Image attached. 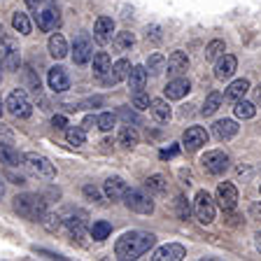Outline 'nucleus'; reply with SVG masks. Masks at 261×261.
Returning <instances> with one entry per match:
<instances>
[{
    "instance_id": "1",
    "label": "nucleus",
    "mask_w": 261,
    "mask_h": 261,
    "mask_svg": "<svg viewBox=\"0 0 261 261\" xmlns=\"http://www.w3.org/2000/svg\"><path fill=\"white\" fill-rule=\"evenodd\" d=\"M156 245V236L147 231H128L114 243V254L119 259H140Z\"/></svg>"
},
{
    "instance_id": "2",
    "label": "nucleus",
    "mask_w": 261,
    "mask_h": 261,
    "mask_svg": "<svg viewBox=\"0 0 261 261\" xmlns=\"http://www.w3.org/2000/svg\"><path fill=\"white\" fill-rule=\"evenodd\" d=\"M28 10L35 14V23L42 33H51L61 23V12L56 0H26Z\"/></svg>"
},
{
    "instance_id": "3",
    "label": "nucleus",
    "mask_w": 261,
    "mask_h": 261,
    "mask_svg": "<svg viewBox=\"0 0 261 261\" xmlns=\"http://www.w3.org/2000/svg\"><path fill=\"white\" fill-rule=\"evenodd\" d=\"M14 210L31 222H42L47 215V201L38 194H19L14 196Z\"/></svg>"
},
{
    "instance_id": "4",
    "label": "nucleus",
    "mask_w": 261,
    "mask_h": 261,
    "mask_svg": "<svg viewBox=\"0 0 261 261\" xmlns=\"http://www.w3.org/2000/svg\"><path fill=\"white\" fill-rule=\"evenodd\" d=\"M23 166H26V170L31 175H35V177H42V179H54L56 177L54 163L49 161L47 156H42V154H35V152L23 154Z\"/></svg>"
},
{
    "instance_id": "5",
    "label": "nucleus",
    "mask_w": 261,
    "mask_h": 261,
    "mask_svg": "<svg viewBox=\"0 0 261 261\" xmlns=\"http://www.w3.org/2000/svg\"><path fill=\"white\" fill-rule=\"evenodd\" d=\"M5 108L12 117H16V119H28V117L33 114V103H31V98H28V93L23 91V89H14V91L7 96Z\"/></svg>"
},
{
    "instance_id": "6",
    "label": "nucleus",
    "mask_w": 261,
    "mask_h": 261,
    "mask_svg": "<svg viewBox=\"0 0 261 261\" xmlns=\"http://www.w3.org/2000/svg\"><path fill=\"white\" fill-rule=\"evenodd\" d=\"M121 201L130 212H138V215H152L154 212V201L140 189H126Z\"/></svg>"
},
{
    "instance_id": "7",
    "label": "nucleus",
    "mask_w": 261,
    "mask_h": 261,
    "mask_svg": "<svg viewBox=\"0 0 261 261\" xmlns=\"http://www.w3.org/2000/svg\"><path fill=\"white\" fill-rule=\"evenodd\" d=\"M21 65V56H19V44L12 38L0 40V68H5L10 72H16Z\"/></svg>"
},
{
    "instance_id": "8",
    "label": "nucleus",
    "mask_w": 261,
    "mask_h": 261,
    "mask_svg": "<svg viewBox=\"0 0 261 261\" xmlns=\"http://www.w3.org/2000/svg\"><path fill=\"white\" fill-rule=\"evenodd\" d=\"M215 212H217V207H215V201H212V196L207 194V191H198L194 198V215L196 219L201 224H210L212 219H215Z\"/></svg>"
},
{
    "instance_id": "9",
    "label": "nucleus",
    "mask_w": 261,
    "mask_h": 261,
    "mask_svg": "<svg viewBox=\"0 0 261 261\" xmlns=\"http://www.w3.org/2000/svg\"><path fill=\"white\" fill-rule=\"evenodd\" d=\"M228 154H224L222 149H212V152H205L201 159V166L207 175H222L224 170H228Z\"/></svg>"
},
{
    "instance_id": "10",
    "label": "nucleus",
    "mask_w": 261,
    "mask_h": 261,
    "mask_svg": "<svg viewBox=\"0 0 261 261\" xmlns=\"http://www.w3.org/2000/svg\"><path fill=\"white\" fill-rule=\"evenodd\" d=\"M93 59V42L87 33H80L72 42V61L77 65H87Z\"/></svg>"
},
{
    "instance_id": "11",
    "label": "nucleus",
    "mask_w": 261,
    "mask_h": 261,
    "mask_svg": "<svg viewBox=\"0 0 261 261\" xmlns=\"http://www.w3.org/2000/svg\"><path fill=\"white\" fill-rule=\"evenodd\" d=\"M215 201H217V205L222 207L224 212L236 210V205H238V189H236L231 182H222V185L217 187V196H215Z\"/></svg>"
},
{
    "instance_id": "12",
    "label": "nucleus",
    "mask_w": 261,
    "mask_h": 261,
    "mask_svg": "<svg viewBox=\"0 0 261 261\" xmlns=\"http://www.w3.org/2000/svg\"><path fill=\"white\" fill-rule=\"evenodd\" d=\"M207 130L203 126H191V128L185 130L182 136V145H185L187 152H198L203 145H207Z\"/></svg>"
},
{
    "instance_id": "13",
    "label": "nucleus",
    "mask_w": 261,
    "mask_h": 261,
    "mask_svg": "<svg viewBox=\"0 0 261 261\" xmlns=\"http://www.w3.org/2000/svg\"><path fill=\"white\" fill-rule=\"evenodd\" d=\"M114 38V21L112 16H98L93 23V40L98 44H108Z\"/></svg>"
},
{
    "instance_id": "14",
    "label": "nucleus",
    "mask_w": 261,
    "mask_h": 261,
    "mask_svg": "<svg viewBox=\"0 0 261 261\" xmlns=\"http://www.w3.org/2000/svg\"><path fill=\"white\" fill-rule=\"evenodd\" d=\"M166 70H168L170 77H182L187 70H189V56L185 51H173V54L166 59Z\"/></svg>"
},
{
    "instance_id": "15",
    "label": "nucleus",
    "mask_w": 261,
    "mask_h": 261,
    "mask_svg": "<svg viewBox=\"0 0 261 261\" xmlns=\"http://www.w3.org/2000/svg\"><path fill=\"white\" fill-rule=\"evenodd\" d=\"M185 256H187L185 245L168 243V245H163V247H159V250L152 254V259L154 261H182Z\"/></svg>"
},
{
    "instance_id": "16",
    "label": "nucleus",
    "mask_w": 261,
    "mask_h": 261,
    "mask_svg": "<svg viewBox=\"0 0 261 261\" xmlns=\"http://www.w3.org/2000/svg\"><path fill=\"white\" fill-rule=\"evenodd\" d=\"M47 82H49V89L56 91V93H63V91L70 89V77H68L65 68H61V65H54V68L49 70Z\"/></svg>"
},
{
    "instance_id": "17",
    "label": "nucleus",
    "mask_w": 261,
    "mask_h": 261,
    "mask_svg": "<svg viewBox=\"0 0 261 261\" xmlns=\"http://www.w3.org/2000/svg\"><path fill=\"white\" fill-rule=\"evenodd\" d=\"M189 91H191V82L187 77H173L166 84V98L168 100H182Z\"/></svg>"
},
{
    "instance_id": "18",
    "label": "nucleus",
    "mask_w": 261,
    "mask_h": 261,
    "mask_svg": "<svg viewBox=\"0 0 261 261\" xmlns=\"http://www.w3.org/2000/svg\"><path fill=\"white\" fill-rule=\"evenodd\" d=\"M236 68H238V59L231 54H222L215 63V77L217 80H228V77H233Z\"/></svg>"
},
{
    "instance_id": "19",
    "label": "nucleus",
    "mask_w": 261,
    "mask_h": 261,
    "mask_svg": "<svg viewBox=\"0 0 261 261\" xmlns=\"http://www.w3.org/2000/svg\"><path fill=\"white\" fill-rule=\"evenodd\" d=\"M238 128L240 126L236 124L233 119H219V121L212 124V133H215V138L222 140V142H226V140H231V138L238 136Z\"/></svg>"
},
{
    "instance_id": "20",
    "label": "nucleus",
    "mask_w": 261,
    "mask_h": 261,
    "mask_svg": "<svg viewBox=\"0 0 261 261\" xmlns=\"http://www.w3.org/2000/svg\"><path fill=\"white\" fill-rule=\"evenodd\" d=\"M128 72H130V63L126 59H119L108 70V75L103 77V82H105V84H119L121 80H126V77H128Z\"/></svg>"
},
{
    "instance_id": "21",
    "label": "nucleus",
    "mask_w": 261,
    "mask_h": 261,
    "mask_svg": "<svg viewBox=\"0 0 261 261\" xmlns=\"http://www.w3.org/2000/svg\"><path fill=\"white\" fill-rule=\"evenodd\" d=\"M126 189H128V185H126L121 177H108L105 179V187H103L105 196H108L110 201H121Z\"/></svg>"
},
{
    "instance_id": "22",
    "label": "nucleus",
    "mask_w": 261,
    "mask_h": 261,
    "mask_svg": "<svg viewBox=\"0 0 261 261\" xmlns=\"http://www.w3.org/2000/svg\"><path fill=\"white\" fill-rule=\"evenodd\" d=\"M147 68L145 65H133L130 68V72H128V89H130V93H138V91H142L145 89V84H147Z\"/></svg>"
},
{
    "instance_id": "23",
    "label": "nucleus",
    "mask_w": 261,
    "mask_h": 261,
    "mask_svg": "<svg viewBox=\"0 0 261 261\" xmlns=\"http://www.w3.org/2000/svg\"><path fill=\"white\" fill-rule=\"evenodd\" d=\"M47 49H49V54L54 56L56 61H61V59H65L68 56V42H65V38L61 35V33H54L51 38H49V42H47Z\"/></svg>"
},
{
    "instance_id": "24",
    "label": "nucleus",
    "mask_w": 261,
    "mask_h": 261,
    "mask_svg": "<svg viewBox=\"0 0 261 261\" xmlns=\"http://www.w3.org/2000/svg\"><path fill=\"white\" fill-rule=\"evenodd\" d=\"M149 112L154 114L156 121H168L170 117H173V110H170L166 98H152V100H149Z\"/></svg>"
},
{
    "instance_id": "25",
    "label": "nucleus",
    "mask_w": 261,
    "mask_h": 261,
    "mask_svg": "<svg viewBox=\"0 0 261 261\" xmlns=\"http://www.w3.org/2000/svg\"><path fill=\"white\" fill-rule=\"evenodd\" d=\"M87 215H82V212H77V215H70V217H65L63 224L65 228L70 231V236H75V238H82V236L87 233Z\"/></svg>"
},
{
    "instance_id": "26",
    "label": "nucleus",
    "mask_w": 261,
    "mask_h": 261,
    "mask_svg": "<svg viewBox=\"0 0 261 261\" xmlns=\"http://www.w3.org/2000/svg\"><path fill=\"white\" fill-rule=\"evenodd\" d=\"M250 91V82L245 80H236V82H231L226 87V91H224V98L226 100H231V103H236V100H240V98H245V93Z\"/></svg>"
},
{
    "instance_id": "27",
    "label": "nucleus",
    "mask_w": 261,
    "mask_h": 261,
    "mask_svg": "<svg viewBox=\"0 0 261 261\" xmlns=\"http://www.w3.org/2000/svg\"><path fill=\"white\" fill-rule=\"evenodd\" d=\"M0 163H5V166H19L23 163V154H19L12 145H5V142H0Z\"/></svg>"
},
{
    "instance_id": "28",
    "label": "nucleus",
    "mask_w": 261,
    "mask_h": 261,
    "mask_svg": "<svg viewBox=\"0 0 261 261\" xmlns=\"http://www.w3.org/2000/svg\"><path fill=\"white\" fill-rule=\"evenodd\" d=\"M110 68H112V61H110L108 51H98V54H93V77L103 80V77L108 75Z\"/></svg>"
},
{
    "instance_id": "29",
    "label": "nucleus",
    "mask_w": 261,
    "mask_h": 261,
    "mask_svg": "<svg viewBox=\"0 0 261 261\" xmlns=\"http://www.w3.org/2000/svg\"><path fill=\"white\" fill-rule=\"evenodd\" d=\"M133 44H136V38H133V33H128V31H121L112 38V47L117 54H124L126 49H130Z\"/></svg>"
},
{
    "instance_id": "30",
    "label": "nucleus",
    "mask_w": 261,
    "mask_h": 261,
    "mask_svg": "<svg viewBox=\"0 0 261 261\" xmlns=\"http://www.w3.org/2000/svg\"><path fill=\"white\" fill-rule=\"evenodd\" d=\"M138 142H140V133H138V128L136 126H130V124H126V126H121V130H119V145H124V147H136Z\"/></svg>"
},
{
    "instance_id": "31",
    "label": "nucleus",
    "mask_w": 261,
    "mask_h": 261,
    "mask_svg": "<svg viewBox=\"0 0 261 261\" xmlns=\"http://www.w3.org/2000/svg\"><path fill=\"white\" fill-rule=\"evenodd\" d=\"M145 187L149 189V194H156V196H163L168 191V179L163 177V175H149L145 179Z\"/></svg>"
},
{
    "instance_id": "32",
    "label": "nucleus",
    "mask_w": 261,
    "mask_h": 261,
    "mask_svg": "<svg viewBox=\"0 0 261 261\" xmlns=\"http://www.w3.org/2000/svg\"><path fill=\"white\" fill-rule=\"evenodd\" d=\"M65 140L72 147H82L87 142V130L82 126H70V128H65Z\"/></svg>"
},
{
    "instance_id": "33",
    "label": "nucleus",
    "mask_w": 261,
    "mask_h": 261,
    "mask_svg": "<svg viewBox=\"0 0 261 261\" xmlns=\"http://www.w3.org/2000/svg\"><path fill=\"white\" fill-rule=\"evenodd\" d=\"M147 75H152V77H156V75H161L163 70H166V56L163 54H152L149 59H147Z\"/></svg>"
},
{
    "instance_id": "34",
    "label": "nucleus",
    "mask_w": 261,
    "mask_h": 261,
    "mask_svg": "<svg viewBox=\"0 0 261 261\" xmlns=\"http://www.w3.org/2000/svg\"><path fill=\"white\" fill-rule=\"evenodd\" d=\"M12 26H14L16 33H21V35H31V31H33L31 19H28V14H23V12H14V16H12Z\"/></svg>"
},
{
    "instance_id": "35",
    "label": "nucleus",
    "mask_w": 261,
    "mask_h": 261,
    "mask_svg": "<svg viewBox=\"0 0 261 261\" xmlns=\"http://www.w3.org/2000/svg\"><path fill=\"white\" fill-rule=\"evenodd\" d=\"M222 100H224V98H222V93H217V91H215V93H210V96L205 98V103H203L201 114H203V117H210V114H215L219 108H222Z\"/></svg>"
},
{
    "instance_id": "36",
    "label": "nucleus",
    "mask_w": 261,
    "mask_h": 261,
    "mask_svg": "<svg viewBox=\"0 0 261 261\" xmlns=\"http://www.w3.org/2000/svg\"><path fill=\"white\" fill-rule=\"evenodd\" d=\"M233 112H236V117L238 119H252L256 114V108H254V103H247V100H236V108H233Z\"/></svg>"
},
{
    "instance_id": "37",
    "label": "nucleus",
    "mask_w": 261,
    "mask_h": 261,
    "mask_svg": "<svg viewBox=\"0 0 261 261\" xmlns=\"http://www.w3.org/2000/svg\"><path fill=\"white\" fill-rule=\"evenodd\" d=\"M89 233H91L93 240H98V243H100V240H105L110 233H112V224H110V222H93V226H91V231H89Z\"/></svg>"
},
{
    "instance_id": "38",
    "label": "nucleus",
    "mask_w": 261,
    "mask_h": 261,
    "mask_svg": "<svg viewBox=\"0 0 261 261\" xmlns=\"http://www.w3.org/2000/svg\"><path fill=\"white\" fill-rule=\"evenodd\" d=\"M226 51V44H224V40H212L210 44L205 47V59L207 61H217L219 56Z\"/></svg>"
},
{
    "instance_id": "39",
    "label": "nucleus",
    "mask_w": 261,
    "mask_h": 261,
    "mask_svg": "<svg viewBox=\"0 0 261 261\" xmlns=\"http://www.w3.org/2000/svg\"><path fill=\"white\" fill-rule=\"evenodd\" d=\"M114 124H117V117H114L112 112H103L100 117H98V121H96V126L100 130H105V133H108V130H112Z\"/></svg>"
},
{
    "instance_id": "40",
    "label": "nucleus",
    "mask_w": 261,
    "mask_h": 261,
    "mask_svg": "<svg viewBox=\"0 0 261 261\" xmlns=\"http://www.w3.org/2000/svg\"><path fill=\"white\" fill-rule=\"evenodd\" d=\"M42 224H44V228H47V231H56V228L63 224V217H61V215H56V212H47V215L42 217Z\"/></svg>"
},
{
    "instance_id": "41",
    "label": "nucleus",
    "mask_w": 261,
    "mask_h": 261,
    "mask_svg": "<svg viewBox=\"0 0 261 261\" xmlns=\"http://www.w3.org/2000/svg\"><path fill=\"white\" fill-rule=\"evenodd\" d=\"M175 210H177V217L179 219H189L191 207H189V203H187L185 196H177V198H175Z\"/></svg>"
},
{
    "instance_id": "42",
    "label": "nucleus",
    "mask_w": 261,
    "mask_h": 261,
    "mask_svg": "<svg viewBox=\"0 0 261 261\" xmlns=\"http://www.w3.org/2000/svg\"><path fill=\"white\" fill-rule=\"evenodd\" d=\"M149 100H152V98L147 96V93H142V91L133 93V108L136 110H149Z\"/></svg>"
},
{
    "instance_id": "43",
    "label": "nucleus",
    "mask_w": 261,
    "mask_h": 261,
    "mask_svg": "<svg viewBox=\"0 0 261 261\" xmlns=\"http://www.w3.org/2000/svg\"><path fill=\"white\" fill-rule=\"evenodd\" d=\"M82 194L87 196L89 201H96V203L100 201V191H98L93 185H84V189H82Z\"/></svg>"
},
{
    "instance_id": "44",
    "label": "nucleus",
    "mask_w": 261,
    "mask_h": 261,
    "mask_svg": "<svg viewBox=\"0 0 261 261\" xmlns=\"http://www.w3.org/2000/svg\"><path fill=\"white\" fill-rule=\"evenodd\" d=\"M0 142H5V145H12V142H14V133H12L10 126L0 124Z\"/></svg>"
},
{
    "instance_id": "45",
    "label": "nucleus",
    "mask_w": 261,
    "mask_h": 261,
    "mask_svg": "<svg viewBox=\"0 0 261 261\" xmlns=\"http://www.w3.org/2000/svg\"><path fill=\"white\" fill-rule=\"evenodd\" d=\"M250 217L256 219V222H261V203H259V201L250 205Z\"/></svg>"
},
{
    "instance_id": "46",
    "label": "nucleus",
    "mask_w": 261,
    "mask_h": 261,
    "mask_svg": "<svg viewBox=\"0 0 261 261\" xmlns=\"http://www.w3.org/2000/svg\"><path fill=\"white\" fill-rule=\"evenodd\" d=\"M26 77H28V84H31L33 91H40V80H38L35 75H33V70H28V72H26Z\"/></svg>"
},
{
    "instance_id": "47",
    "label": "nucleus",
    "mask_w": 261,
    "mask_h": 261,
    "mask_svg": "<svg viewBox=\"0 0 261 261\" xmlns=\"http://www.w3.org/2000/svg\"><path fill=\"white\" fill-rule=\"evenodd\" d=\"M96 121H98V117H93V114H89L87 119L82 121V128H84V130H89V128H93V126H96Z\"/></svg>"
},
{
    "instance_id": "48",
    "label": "nucleus",
    "mask_w": 261,
    "mask_h": 261,
    "mask_svg": "<svg viewBox=\"0 0 261 261\" xmlns=\"http://www.w3.org/2000/svg\"><path fill=\"white\" fill-rule=\"evenodd\" d=\"M51 124H54L56 128H65V126H68V121H65V117H63V114H56V117H54V121H51Z\"/></svg>"
},
{
    "instance_id": "49",
    "label": "nucleus",
    "mask_w": 261,
    "mask_h": 261,
    "mask_svg": "<svg viewBox=\"0 0 261 261\" xmlns=\"http://www.w3.org/2000/svg\"><path fill=\"white\" fill-rule=\"evenodd\" d=\"M177 154V147H170V149H163L161 152V159H173Z\"/></svg>"
},
{
    "instance_id": "50",
    "label": "nucleus",
    "mask_w": 261,
    "mask_h": 261,
    "mask_svg": "<svg viewBox=\"0 0 261 261\" xmlns=\"http://www.w3.org/2000/svg\"><path fill=\"white\" fill-rule=\"evenodd\" d=\"M121 117H126V119H128V121H130V119H133V121H138V117H136V114H133V112H128V110H126V108L121 110Z\"/></svg>"
},
{
    "instance_id": "51",
    "label": "nucleus",
    "mask_w": 261,
    "mask_h": 261,
    "mask_svg": "<svg viewBox=\"0 0 261 261\" xmlns=\"http://www.w3.org/2000/svg\"><path fill=\"white\" fill-rule=\"evenodd\" d=\"M10 179H14V185H26V179L21 177V175H7Z\"/></svg>"
},
{
    "instance_id": "52",
    "label": "nucleus",
    "mask_w": 261,
    "mask_h": 261,
    "mask_svg": "<svg viewBox=\"0 0 261 261\" xmlns=\"http://www.w3.org/2000/svg\"><path fill=\"white\" fill-rule=\"evenodd\" d=\"M254 103H256V105H261V84L254 89Z\"/></svg>"
},
{
    "instance_id": "53",
    "label": "nucleus",
    "mask_w": 261,
    "mask_h": 261,
    "mask_svg": "<svg viewBox=\"0 0 261 261\" xmlns=\"http://www.w3.org/2000/svg\"><path fill=\"white\" fill-rule=\"evenodd\" d=\"M254 245H256V250L261 252V231H259V233L254 236Z\"/></svg>"
},
{
    "instance_id": "54",
    "label": "nucleus",
    "mask_w": 261,
    "mask_h": 261,
    "mask_svg": "<svg viewBox=\"0 0 261 261\" xmlns=\"http://www.w3.org/2000/svg\"><path fill=\"white\" fill-rule=\"evenodd\" d=\"M3 196H5V182L0 179V198H3Z\"/></svg>"
},
{
    "instance_id": "55",
    "label": "nucleus",
    "mask_w": 261,
    "mask_h": 261,
    "mask_svg": "<svg viewBox=\"0 0 261 261\" xmlns=\"http://www.w3.org/2000/svg\"><path fill=\"white\" fill-rule=\"evenodd\" d=\"M3 38H5V33H3V26H0V40H3Z\"/></svg>"
},
{
    "instance_id": "56",
    "label": "nucleus",
    "mask_w": 261,
    "mask_h": 261,
    "mask_svg": "<svg viewBox=\"0 0 261 261\" xmlns=\"http://www.w3.org/2000/svg\"><path fill=\"white\" fill-rule=\"evenodd\" d=\"M0 114H3V103H0Z\"/></svg>"
}]
</instances>
